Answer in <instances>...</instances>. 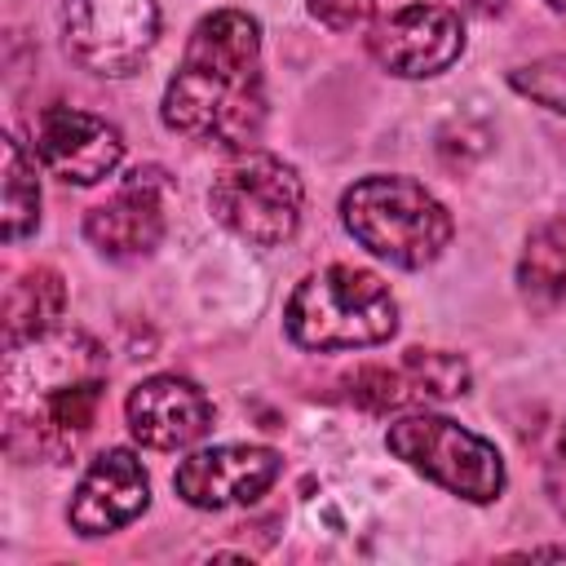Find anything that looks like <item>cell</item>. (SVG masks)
Segmentation results:
<instances>
[{"label": "cell", "instance_id": "3", "mask_svg": "<svg viewBox=\"0 0 566 566\" xmlns=\"http://www.w3.org/2000/svg\"><path fill=\"white\" fill-rule=\"evenodd\" d=\"M283 327L301 349H367L398 332V305L376 274L327 265L292 287Z\"/></svg>", "mask_w": 566, "mask_h": 566}, {"label": "cell", "instance_id": "21", "mask_svg": "<svg viewBox=\"0 0 566 566\" xmlns=\"http://www.w3.org/2000/svg\"><path fill=\"white\" fill-rule=\"evenodd\" d=\"M548 486H553V500H557L562 513H566V433H562L557 447L548 451Z\"/></svg>", "mask_w": 566, "mask_h": 566}, {"label": "cell", "instance_id": "14", "mask_svg": "<svg viewBox=\"0 0 566 566\" xmlns=\"http://www.w3.org/2000/svg\"><path fill=\"white\" fill-rule=\"evenodd\" d=\"M66 310V283L57 270L49 265H31L27 274H18L4 292V345H22L44 336Z\"/></svg>", "mask_w": 566, "mask_h": 566}, {"label": "cell", "instance_id": "12", "mask_svg": "<svg viewBox=\"0 0 566 566\" xmlns=\"http://www.w3.org/2000/svg\"><path fill=\"white\" fill-rule=\"evenodd\" d=\"M128 429L150 451H177L199 442L212 429V402L208 394L186 376H150L142 380L128 402Z\"/></svg>", "mask_w": 566, "mask_h": 566}, {"label": "cell", "instance_id": "8", "mask_svg": "<svg viewBox=\"0 0 566 566\" xmlns=\"http://www.w3.org/2000/svg\"><path fill=\"white\" fill-rule=\"evenodd\" d=\"M279 473H283L279 451L226 442V447H208V451H195L190 460H181L172 473V491L190 509H230V504L261 500Z\"/></svg>", "mask_w": 566, "mask_h": 566}, {"label": "cell", "instance_id": "1", "mask_svg": "<svg viewBox=\"0 0 566 566\" xmlns=\"http://www.w3.org/2000/svg\"><path fill=\"white\" fill-rule=\"evenodd\" d=\"M159 111L172 133L217 142L226 150H248L265 119L256 18L243 9H217L199 18Z\"/></svg>", "mask_w": 566, "mask_h": 566}, {"label": "cell", "instance_id": "15", "mask_svg": "<svg viewBox=\"0 0 566 566\" xmlns=\"http://www.w3.org/2000/svg\"><path fill=\"white\" fill-rule=\"evenodd\" d=\"M517 283L531 301H566V217H553L531 230L517 261Z\"/></svg>", "mask_w": 566, "mask_h": 566}, {"label": "cell", "instance_id": "5", "mask_svg": "<svg viewBox=\"0 0 566 566\" xmlns=\"http://www.w3.org/2000/svg\"><path fill=\"white\" fill-rule=\"evenodd\" d=\"M301 203H305V190L296 168L261 150H243L234 164L217 172L208 190L212 217L252 248L287 243L301 226Z\"/></svg>", "mask_w": 566, "mask_h": 566}, {"label": "cell", "instance_id": "23", "mask_svg": "<svg viewBox=\"0 0 566 566\" xmlns=\"http://www.w3.org/2000/svg\"><path fill=\"white\" fill-rule=\"evenodd\" d=\"M548 4H553V9H562V13H566V0H548Z\"/></svg>", "mask_w": 566, "mask_h": 566}, {"label": "cell", "instance_id": "11", "mask_svg": "<svg viewBox=\"0 0 566 566\" xmlns=\"http://www.w3.org/2000/svg\"><path fill=\"white\" fill-rule=\"evenodd\" d=\"M164 195L168 177L159 168L128 172L124 186L84 217V239L115 261L146 256L164 239Z\"/></svg>", "mask_w": 566, "mask_h": 566}, {"label": "cell", "instance_id": "9", "mask_svg": "<svg viewBox=\"0 0 566 566\" xmlns=\"http://www.w3.org/2000/svg\"><path fill=\"white\" fill-rule=\"evenodd\" d=\"M460 53H464V22L447 4H424V0L407 4L371 31V57L402 80L438 75Z\"/></svg>", "mask_w": 566, "mask_h": 566}, {"label": "cell", "instance_id": "20", "mask_svg": "<svg viewBox=\"0 0 566 566\" xmlns=\"http://www.w3.org/2000/svg\"><path fill=\"white\" fill-rule=\"evenodd\" d=\"M380 0H310V13L332 31H354L376 13Z\"/></svg>", "mask_w": 566, "mask_h": 566}, {"label": "cell", "instance_id": "18", "mask_svg": "<svg viewBox=\"0 0 566 566\" xmlns=\"http://www.w3.org/2000/svg\"><path fill=\"white\" fill-rule=\"evenodd\" d=\"M402 367L411 371L416 389L424 402H447V398H460L469 389V363L455 358V354H442V349H407L402 354Z\"/></svg>", "mask_w": 566, "mask_h": 566}, {"label": "cell", "instance_id": "16", "mask_svg": "<svg viewBox=\"0 0 566 566\" xmlns=\"http://www.w3.org/2000/svg\"><path fill=\"white\" fill-rule=\"evenodd\" d=\"M345 389H349V402L371 411V416H385V411H402V407H424L411 371L398 363V367H380V363H367L358 367L354 376H345Z\"/></svg>", "mask_w": 566, "mask_h": 566}, {"label": "cell", "instance_id": "22", "mask_svg": "<svg viewBox=\"0 0 566 566\" xmlns=\"http://www.w3.org/2000/svg\"><path fill=\"white\" fill-rule=\"evenodd\" d=\"M473 9H482V13H500L504 0H473Z\"/></svg>", "mask_w": 566, "mask_h": 566}, {"label": "cell", "instance_id": "19", "mask_svg": "<svg viewBox=\"0 0 566 566\" xmlns=\"http://www.w3.org/2000/svg\"><path fill=\"white\" fill-rule=\"evenodd\" d=\"M509 84H513L522 97H531L535 106L566 115V53L535 57V62L509 71Z\"/></svg>", "mask_w": 566, "mask_h": 566}, {"label": "cell", "instance_id": "2", "mask_svg": "<svg viewBox=\"0 0 566 566\" xmlns=\"http://www.w3.org/2000/svg\"><path fill=\"white\" fill-rule=\"evenodd\" d=\"M9 451L27 438L31 455L62 460L80 447L93 429L102 389H106V358L80 332L35 336L9 349Z\"/></svg>", "mask_w": 566, "mask_h": 566}, {"label": "cell", "instance_id": "13", "mask_svg": "<svg viewBox=\"0 0 566 566\" xmlns=\"http://www.w3.org/2000/svg\"><path fill=\"white\" fill-rule=\"evenodd\" d=\"M146 504H150V482H146L142 460L124 447H111L80 478L71 509H66V522L80 535H106V531L128 526Z\"/></svg>", "mask_w": 566, "mask_h": 566}, {"label": "cell", "instance_id": "6", "mask_svg": "<svg viewBox=\"0 0 566 566\" xmlns=\"http://www.w3.org/2000/svg\"><path fill=\"white\" fill-rule=\"evenodd\" d=\"M385 447L451 495H464L473 504H491L504 486V460L495 442L447 416H402L389 424Z\"/></svg>", "mask_w": 566, "mask_h": 566}, {"label": "cell", "instance_id": "17", "mask_svg": "<svg viewBox=\"0 0 566 566\" xmlns=\"http://www.w3.org/2000/svg\"><path fill=\"white\" fill-rule=\"evenodd\" d=\"M40 221V186H35V164L27 159V150L4 137V239L18 243L22 234H31Z\"/></svg>", "mask_w": 566, "mask_h": 566}, {"label": "cell", "instance_id": "4", "mask_svg": "<svg viewBox=\"0 0 566 566\" xmlns=\"http://www.w3.org/2000/svg\"><path fill=\"white\" fill-rule=\"evenodd\" d=\"M345 230L380 261L420 270L451 243V212L411 177H363L340 195Z\"/></svg>", "mask_w": 566, "mask_h": 566}, {"label": "cell", "instance_id": "10", "mask_svg": "<svg viewBox=\"0 0 566 566\" xmlns=\"http://www.w3.org/2000/svg\"><path fill=\"white\" fill-rule=\"evenodd\" d=\"M35 155L53 177L93 186L119 168L124 137L115 124L80 106H44L35 119Z\"/></svg>", "mask_w": 566, "mask_h": 566}, {"label": "cell", "instance_id": "7", "mask_svg": "<svg viewBox=\"0 0 566 566\" xmlns=\"http://www.w3.org/2000/svg\"><path fill=\"white\" fill-rule=\"evenodd\" d=\"M66 53L93 75H128L159 35L155 0H66Z\"/></svg>", "mask_w": 566, "mask_h": 566}]
</instances>
